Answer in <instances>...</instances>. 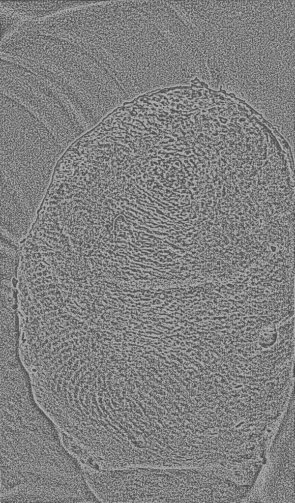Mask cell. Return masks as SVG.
Instances as JSON below:
<instances>
[{"mask_svg":"<svg viewBox=\"0 0 295 503\" xmlns=\"http://www.w3.org/2000/svg\"><path fill=\"white\" fill-rule=\"evenodd\" d=\"M194 472L177 468L101 470L96 478V493L99 500L109 503L195 502Z\"/></svg>","mask_w":295,"mask_h":503,"instance_id":"6da1fadb","label":"cell"},{"mask_svg":"<svg viewBox=\"0 0 295 503\" xmlns=\"http://www.w3.org/2000/svg\"><path fill=\"white\" fill-rule=\"evenodd\" d=\"M1 281L10 282L17 271L19 249L17 242L1 235Z\"/></svg>","mask_w":295,"mask_h":503,"instance_id":"7a4b0ae2","label":"cell"}]
</instances>
